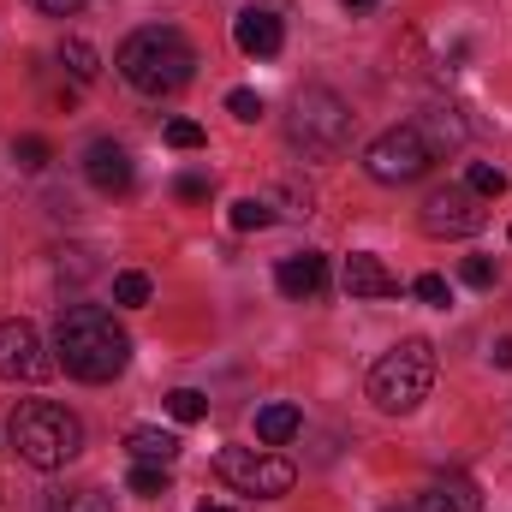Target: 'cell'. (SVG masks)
<instances>
[{"label":"cell","instance_id":"7","mask_svg":"<svg viewBox=\"0 0 512 512\" xmlns=\"http://www.w3.org/2000/svg\"><path fill=\"white\" fill-rule=\"evenodd\" d=\"M215 471H221V477H227L239 495H256V501H280V495L298 483V471H292L286 459H274V453H256V447H221Z\"/></svg>","mask_w":512,"mask_h":512},{"label":"cell","instance_id":"12","mask_svg":"<svg viewBox=\"0 0 512 512\" xmlns=\"http://www.w3.org/2000/svg\"><path fill=\"white\" fill-rule=\"evenodd\" d=\"M274 286H280L286 298H322V286H328V256H316V251L280 256V268H274Z\"/></svg>","mask_w":512,"mask_h":512},{"label":"cell","instance_id":"24","mask_svg":"<svg viewBox=\"0 0 512 512\" xmlns=\"http://www.w3.org/2000/svg\"><path fill=\"white\" fill-rule=\"evenodd\" d=\"M12 161H18L24 173H42V167L54 161V149H48V137H18V143H12Z\"/></svg>","mask_w":512,"mask_h":512},{"label":"cell","instance_id":"28","mask_svg":"<svg viewBox=\"0 0 512 512\" xmlns=\"http://www.w3.org/2000/svg\"><path fill=\"white\" fill-rule=\"evenodd\" d=\"M167 143L173 149H203V126L197 120H167Z\"/></svg>","mask_w":512,"mask_h":512},{"label":"cell","instance_id":"10","mask_svg":"<svg viewBox=\"0 0 512 512\" xmlns=\"http://www.w3.org/2000/svg\"><path fill=\"white\" fill-rule=\"evenodd\" d=\"M84 179H90L102 197H126L131 179H137V167H131L126 143H114V137H96V143L84 149Z\"/></svg>","mask_w":512,"mask_h":512},{"label":"cell","instance_id":"17","mask_svg":"<svg viewBox=\"0 0 512 512\" xmlns=\"http://www.w3.org/2000/svg\"><path fill=\"white\" fill-rule=\"evenodd\" d=\"M126 453L137 465H173L179 459V435H167V429H131Z\"/></svg>","mask_w":512,"mask_h":512},{"label":"cell","instance_id":"31","mask_svg":"<svg viewBox=\"0 0 512 512\" xmlns=\"http://www.w3.org/2000/svg\"><path fill=\"white\" fill-rule=\"evenodd\" d=\"M30 6H36V12H48V18H72L84 0H30Z\"/></svg>","mask_w":512,"mask_h":512},{"label":"cell","instance_id":"26","mask_svg":"<svg viewBox=\"0 0 512 512\" xmlns=\"http://www.w3.org/2000/svg\"><path fill=\"white\" fill-rule=\"evenodd\" d=\"M411 292H417L423 304H435V310H447V304H453V286H447L441 274H417V280H411Z\"/></svg>","mask_w":512,"mask_h":512},{"label":"cell","instance_id":"11","mask_svg":"<svg viewBox=\"0 0 512 512\" xmlns=\"http://www.w3.org/2000/svg\"><path fill=\"white\" fill-rule=\"evenodd\" d=\"M233 42H239V54H251V60H274L280 42H286L280 12H268V6H245L239 24H233Z\"/></svg>","mask_w":512,"mask_h":512},{"label":"cell","instance_id":"4","mask_svg":"<svg viewBox=\"0 0 512 512\" xmlns=\"http://www.w3.org/2000/svg\"><path fill=\"white\" fill-rule=\"evenodd\" d=\"M429 387H435V346L429 340H399L393 352L376 358V370H370V399H376V411H387V417L417 411L429 399Z\"/></svg>","mask_w":512,"mask_h":512},{"label":"cell","instance_id":"29","mask_svg":"<svg viewBox=\"0 0 512 512\" xmlns=\"http://www.w3.org/2000/svg\"><path fill=\"white\" fill-rule=\"evenodd\" d=\"M465 280L489 292V286H495V262H489V256H465Z\"/></svg>","mask_w":512,"mask_h":512},{"label":"cell","instance_id":"13","mask_svg":"<svg viewBox=\"0 0 512 512\" xmlns=\"http://www.w3.org/2000/svg\"><path fill=\"white\" fill-rule=\"evenodd\" d=\"M346 292L352 298H399V274H387L382 256L352 251L346 256Z\"/></svg>","mask_w":512,"mask_h":512},{"label":"cell","instance_id":"9","mask_svg":"<svg viewBox=\"0 0 512 512\" xmlns=\"http://www.w3.org/2000/svg\"><path fill=\"white\" fill-rule=\"evenodd\" d=\"M54 358L42 352V334L18 316L0 322V382H48Z\"/></svg>","mask_w":512,"mask_h":512},{"label":"cell","instance_id":"21","mask_svg":"<svg viewBox=\"0 0 512 512\" xmlns=\"http://www.w3.org/2000/svg\"><path fill=\"white\" fill-rule=\"evenodd\" d=\"M167 489H173L167 465H137V471H131V495H143V501H161Z\"/></svg>","mask_w":512,"mask_h":512},{"label":"cell","instance_id":"15","mask_svg":"<svg viewBox=\"0 0 512 512\" xmlns=\"http://www.w3.org/2000/svg\"><path fill=\"white\" fill-rule=\"evenodd\" d=\"M417 131H423V143H429V155L441 161V155H453L459 143H465V120H459V108H429L423 120H417Z\"/></svg>","mask_w":512,"mask_h":512},{"label":"cell","instance_id":"27","mask_svg":"<svg viewBox=\"0 0 512 512\" xmlns=\"http://www.w3.org/2000/svg\"><path fill=\"white\" fill-rule=\"evenodd\" d=\"M227 114L251 126V120H262V96H256V90H233V96H227Z\"/></svg>","mask_w":512,"mask_h":512},{"label":"cell","instance_id":"20","mask_svg":"<svg viewBox=\"0 0 512 512\" xmlns=\"http://www.w3.org/2000/svg\"><path fill=\"white\" fill-rule=\"evenodd\" d=\"M167 417H173V423H203V417H209V399H203L197 387H173V393H167Z\"/></svg>","mask_w":512,"mask_h":512},{"label":"cell","instance_id":"14","mask_svg":"<svg viewBox=\"0 0 512 512\" xmlns=\"http://www.w3.org/2000/svg\"><path fill=\"white\" fill-rule=\"evenodd\" d=\"M423 512H483V489H477L465 471H441V477L423 489Z\"/></svg>","mask_w":512,"mask_h":512},{"label":"cell","instance_id":"8","mask_svg":"<svg viewBox=\"0 0 512 512\" xmlns=\"http://www.w3.org/2000/svg\"><path fill=\"white\" fill-rule=\"evenodd\" d=\"M417 221H423L429 239H471V233L489 227V209H483V197L471 185H441V191L423 197V215Z\"/></svg>","mask_w":512,"mask_h":512},{"label":"cell","instance_id":"16","mask_svg":"<svg viewBox=\"0 0 512 512\" xmlns=\"http://www.w3.org/2000/svg\"><path fill=\"white\" fill-rule=\"evenodd\" d=\"M298 429H304V411H298V405H286V399H274V405H262V411H256V441H262V447H286Z\"/></svg>","mask_w":512,"mask_h":512},{"label":"cell","instance_id":"25","mask_svg":"<svg viewBox=\"0 0 512 512\" xmlns=\"http://www.w3.org/2000/svg\"><path fill=\"white\" fill-rule=\"evenodd\" d=\"M465 185H471L477 197H501V191H507V173L489 167V161H471V167H465Z\"/></svg>","mask_w":512,"mask_h":512},{"label":"cell","instance_id":"2","mask_svg":"<svg viewBox=\"0 0 512 512\" xmlns=\"http://www.w3.org/2000/svg\"><path fill=\"white\" fill-rule=\"evenodd\" d=\"M120 78H126L131 90H143V96H173V90H185L197 78V48L173 24H149V30L126 36Z\"/></svg>","mask_w":512,"mask_h":512},{"label":"cell","instance_id":"1","mask_svg":"<svg viewBox=\"0 0 512 512\" xmlns=\"http://www.w3.org/2000/svg\"><path fill=\"white\" fill-rule=\"evenodd\" d=\"M54 352L78 382H114L131 364V334L102 304H72V310H60Z\"/></svg>","mask_w":512,"mask_h":512},{"label":"cell","instance_id":"19","mask_svg":"<svg viewBox=\"0 0 512 512\" xmlns=\"http://www.w3.org/2000/svg\"><path fill=\"white\" fill-rule=\"evenodd\" d=\"M48 512H114V501L102 495V489H60Z\"/></svg>","mask_w":512,"mask_h":512},{"label":"cell","instance_id":"5","mask_svg":"<svg viewBox=\"0 0 512 512\" xmlns=\"http://www.w3.org/2000/svg\"><path fill=\"white\" fill-rule=\"evenodd\" d=\"M286 137H292L304 155H340V149L352 143V108H346L334 90L310 84V90H298V96H292Z\"/></svg>","mask_w":512,"mask_h":512},{"label":"cell","instance_id":"6","mask_svg":"<svg viewBox=\"0 0 512 512\" xmlns=\"http://www.w3.org/2000/svg\"><path fill=\"white\" fill-rule=\"evenodd\" d=\"M429 161H435V155H429V143H423L417 126H393L364 149V167H370L376 185H411V179L429 173Z\"/></svg>","mask_w":512,"mask_h":512},{"label":"cell","instance_id":"33","mask_svg":"<svg viewBox=\"0 0 512 512\" xmlns=\"http://www.w3.org/2000/svg\"><path fill=\"white\" fill-rule=\"evenodd\" d=\"M346 6H352V12H370V6H382V0H346Z\"/></svg>","mask_w":512,"mask_h":512},{"label":"cell","instance_id":"18","mask_svg":"<svg viewBox=\"0 0 512 512\" xmlns=\"http://www.w3.org/2000/svg\"><path fill=\"white\" fill-rule=\"evenodd\" d=\"M60 66H66L78 84H96V78H102V60H96V48H90V42H78V36H66V42H60Z\"/></svg>","mask_w":512,"mask_h":512},{"label":"cell","instance_id":"23","mask_svg":"<svg viewBox=\"0 0 512 512\" xmlns=\"http://www.w3.org/2000/svg\"><path fill=\"white\" fill-rule=\"evenodd\" d=\"M149 274H137V268H126V274H114V304H126V310H137V304H149Z\"/></svg>","mask_w":512,"mask_h":512},{"label":"cell","instance_id":"34","mask_svg":"<svg viewBox=\"0 0 512 512\" xmlns=\"http://www.w3.org/2000/svg\"><path fill=\"white\" fill-rule=\"evenodd\" d=\"M203 512H233V507H203Z\"/></svg>","mask_w":512,"mask_h":512},{"label":"cell","instance_id":"32","mask_svg":"<svg viewBox=\"0 0 512 512\" xmlns=\"http://www.w3.org/2000/svg\"><path fill=\"white\" fill-rule=\"evenodd\" d=\"M495 364H501V370H512V340H501V346H495Z\"/></svg>","mask_w":512,"mask_h":512},{"label":"cell","instance_id":"3","mask_svg":"<svg viewBox=\"0 0 512 512\" xmlns=\"http://www.w3.org/2000/svg\"><path fill=\"white\" fill-rule=\"evenodd\" d=\"M6 441H12V453H18L24 465L60 471L66 459L84 453V423H78L66 405H54V399H24V405L6 417Z\"/></svg>","mask_w":512,"mask_h":512},{"label":"cell","instance_id":"22","mask_svg":"<svg viewBox=\"0 0 512 512\" xmlns=\"http://www.w3.org/2000/svg\"><path fill=\"white\" fill-rule=\"evenodd\" d=\"M233 227H239V233H262V227H274V209H268L262 197H239V203H233Z\"/></svg>","mask_w":512,"mask_h":512},{"label":"cell","instance_id":"30","mask_svg":"<svg viewBox=\"0 0 512 512\" xmlns=\"http://www.w3.org/2000/svg\"><path fill=\"white\" fill-rule=\"evenodd\" d=\"M173 191H179L185 203H209V179H203V173H185V179H179Z\"/></svg>","mask_w":512,"mask_h":512}]
</instances>
